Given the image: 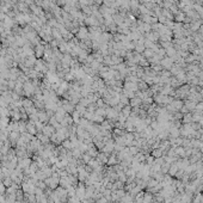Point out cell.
Instances as JSON below:
<instances>
[{"label":"cell","instance_id":"19","mask_svg":"<svg viewBox=\"0 0 203 203\" xmlns=\"http://www.w3.org/2000/svg\"><path fill=\"white\" fill-rule=\"evenodd\" d=\"M91 159H92V157H91L89 153H82V155H81V160L84 161V164H87Z\"/></svg>","mask_w":203,"mask_h":203},{"label":"cell","instance_id":"5","mask_svg":"<svg viewBox=\"0 0 203 203\" xmlns=\"http://www.w3.org/2000/svg\"><path fill=\"white\" fill-rule=\"evenodd\" d=\"M33 160L30 158H23V159H18V166L22 168V170H25L29 166L31 165Z\"/></svg>","mask_w":203,"mask_h":203},{"label":"cell","instance_id":"20","mask_svg":"<svg viewBox=\"0 0 203 203\" xmlns=\"http://www.w3.org/2000/svg\"><path fill=\"white\" fill-rule=\"evenodd\" d=\"M140 103H141V99H140V98H135V97H134V98H131V99H130V103H129V104H130V106L136 108Z\"/></svg>","mask_w":203,"mask_h":203},{"label":"cell","instance_id":"8","mask_svg":"<svg viewBox=\"0 0 203 203\" xmlns=\"http://www.w3.org/2000/svg\"><path fill=\"white\" fill-rule=\"evenodd\" d=\"M36 137L40 140V142L43 144V146L50 142V137H49V136H47V135H44L42 131H38V133L36 134Z\"/></svg>","mask_w":203,"mask_h":203},{"label":"cell","instance_id":"11","mask_svg":"<svg viewBox=\"0 0 203 203\" xmlns=\"http://www.w3.org/2000/svg\"><path fill=\"white\" fill-rule=\"evenodd\" d=\"M44 51H46L44 46H42L41 43L36 46V48H35V53H36V56H37V57H42V55L44 54Z\"/></svg>","mask_w":203,"mask_h":203},{"label":"cell","instance_id":"12","mask_svg":"<svg viewBox=\"0 0 203 203\" xmlns=\"http://www.w3.org/2000/svg\"><path fill=\"white\" fill-rule=\"evenodd\" d=\"M86 110H87V108H86V106H84V105H81L80 103H78V104L75 105V111H78V112L81 115V117L84 116V113L86 112Z\"/></svg>","mask_w":203,"mask_h":203},{"label":"cell","instance_id":"21","mask_svg":"<svg viewBox=\"0 0 203 203\" xmlns=\"http://www.w3.org/2000/svg\"><path fill=\"white\" fill-rule=\"evenodd\" d=\"M152 155L157 159V158H161L163 157V151L159 148V150H153L152 151Z\"/></svg>","mask_w":203,"mask_h":203},{"label":"cell","instance_id":"14","mask_svg":"<svg viewBox=\"0 0 203 203\" xmlns=\"http://www.w3.org/2000/svg\"><path fill=\"white\" fill-rule=\"evenodd\" d=\"M26 122H27V121H22V120L18 122V123H19L18 130H19V133H20V134L26 133Z\"/></svg>","mask_w":203,"mask_h":203},{"label":"cell","instance_id":"25","mask_svg":"<svg viewBox=\"0 0 203 203\" xmlns=\"http://www.w3.org/2000/svg\"><path fill=\"white\" fill-rule=\"evenodd\" d=\"M5 19H6V16H5V13L0 11V20H5Z\"/></svg>","mask_w":203,"mask_h":203},{"label":"cell","instance_id":"13","mask_svg":"<svg viewBox=\"0 0 203 203\" xmlns=\"http://www.w3.org/2000/svg\"><path fill=\"white\" fill-rule=\"evenodd\" d=\"M61 146H62L64 148H66L67 151H72V150H73V144H72L71 140H68V139H66V140L61 143Z\"/></svg>","mask_w":203,"mask_h":203},{"label":"cell","instance_id":"1","mask_svg":"<svg viewBox=\"0 0 203 203\" xmlns=\"http://www.w3.org/2000/svg\"><path fill=\"white\" fill-rule=\"evenodd\" d=\"M75 196H77L80 201H82V199L86 198V185H85L82 182H79V183H78V185H77V188H75Z\"/></svg>","mask_w":203,"mask_h":203},{"label":"cell","instance_id":"24","mask_svg":"<svg viewBox=\"0 0 203 203\" xmlns=\"http://www.w3.org/2000/svg\"><path fill=\"white\" fill-rule=\"evenodd\" d=\"M202 202V196L201 195H196L194 198V203H201Z\"/></svg>","mask_w":203,"mask_h":203},{"label":"cell","instance_id":"17","mask_svg":"<svg viewBox=\"0 0 203 203\" xmlns=\"http://www.w3.org/2000/svg\"><path fill=\"white\" fill-rule=\"evenodd\" d=\"M104 120H105L104 116H100V115H96V113H95V115H93V118H92V122H93V123H99V124H100Z\"/></svg>","mask_w":203,"mask_h":203},{"label":"cell","instance_id":"3","mask_svg":"<svg viewBox=\"0 0 203 203\" xmlns=\"http://www.w3.org/2000/svg\"><path fill=\"white\" fill-rule=\"evenodd\" d=\"M19 137H20V133L19 131H10L9 133V141H10L12 147L17 146V142H18Z\"/></svg>","mask_w":203,"mask_h":203},{"label":"cell","instance_id":"9","mask_svg":"<svg viewBox=\"0 0 203 203\" xmlns=\"http://www.w3.org/2000/svg\"><path fill=\"white\" fill-rule=\"evenodd\" d=\"M108 158H109V155H108V154H105L104 152H100V153H98V155L96 157L97 161H98L100 165H105V164L108 163Z\"/></svg>","mask_w":203,"mask_h":203},{"label":"cell","instance_id":"10","mask_svg":"<svg viewBox=\"0 0 203 203\" xmlns=\"http://www.w3.org/2000/svg\"><path fill=\"white\" fill-rule=\"evenodd\" d=\"M22 106L24 109H27V108H31L34 106V100L31 98H23L22 99Z\"/></svg>","mask_w":203,"mask_h":203},{"label":"cell","instance_id":"29","mask_svg":"<svg viewBox=\"0 0 203 203\" xmlns=\"http://www.w3.org/2000/svg\"><path fill=\"white\" fill-rule=\"evenodd\" d=\"M154 203H163V202H158V201H155V202H154Z\"/></svg>","mask_w":203,"mask_h":203},{"label":"cell","instance_id":"16","mask_svg":"<svg viewBox=\"0 0 203 203\" xmlns=\"http://www.w3.org/2000/svg\"><path fill=\"white\" fill-rule=\"evenodd\" d=\"M143 198H144V192H143V191H140L137 195H135L134 201H135L136 203H142V202H143Z\"/></svg>","mask_w":203,"mask_h":203},{"label":"cell","instance_id":"23","mask_svg":"<svg viewBox=\"0 0 203 203\" xmlns=\"http://www.w3.org/2000/svg\"><path fill=\"white\" fill-rule=\"evenodd\" d=\"M96 203H109V201L106 199V197H104V196H102L100 198H98V199L96 201Z\"/></svg>","mask_w":203,"mask_h":203},{"label":"cell","instance_id":"26","mask_svg":"<svg viewBox=\"0 0 203 203\" xmlns=\"http://www.w3.org/2000/svg\"><path fill=\"white\" fill-rule=\"evenodd\" d=\"M4 178H5V177H4V175H3V172H1V167H0V182H3Z\"/></svg>","mask_w":203,"mask_h":203},{"label":"cell","instance_id":"27","mask_svg":"<svg viewBox=\"0 0 203 203\" xmlns=\"http://www.w3.org/2000/svg\"><path fill=\"white\" fill-rule=\"evenodd\" d=\"M3 158H4V154H3L1 152H0V161H1V160H3Z\"/></svg>","mask_w":203,"mask_h":203},{"label":"cell","instance_id":"18","mask_svg":"<svg viewBox=\"0 0 203 203\" xmlns=\"http://www.w3.org/2000/svg\"><path fill=\"white\" fill-rule=\"evenodd\" d=\"M3 183H4V185H5L6 188H10V186L13 184V181H12L11 177H5V178L3 179Z\"/></svg>","mask_w":203,"mask_h":203},{"label":"cell","instance_id":"28","mask_svg":"<svg viewBox=\"0 0 203 203\" xmlns=\"http://www.w3.org/2000/svg\"><path fill=\"white\" fill-rule=\"evenodd\" d=\"M3 144H4V141H3L1 139H0V148H1V146H3Z\"/></svg>","mask_w":203,"mask_h":203},{"label":"cell","instance_id":"6","mask_svg":"<svg viewBox=\"0 0 203 203\" xmlns=\"http://www.w3.org/2000/svg\"><path fill=\"white\" fill-rule=\"evenodd\" d=\"M42 133L44 134V135H47V136H51V135H54L55 133H56V129L53 127V126H50V124H44V127H43V129H42Z\"/></svg>","mask_w":203,"mask_h":203},{"label":"cell","instance_id":"22","mask_svg":"<svg viewBox=\"0 0 203 203\" xmlns=\"http://www.w3.org/2000/svg\"><path fill=\"white\" fill-rule=\"evenodd\" d=\"M6 186L4 185V183L3 182H0V194H1V195H4V194H6Z\"/></svg>","mask_w":203,"mask_h":203},{"label":"cell","instance_id":"15","mask_svg":"<svg viewBox=\"0 0 203 203\" xmlns=\"http://www.w3.org/2000/svg\"><path fill=\"white\" fill-rule=\"evenodd\" d=\"M121 112H122L123 116H126V117L128 118L129 116H130V113H131V108H130V105H124Z\"/></svg>","mask_w":203,"mask_h":203},{"label":"cell","instance_id":"30","mask_svg":"<svg viewBox=\"0 0 203 203\" xmlns=\"http://www.w3.org/2000/svg\"><path fill=\"white\" fill-rule=\"evenodd\" d=\"M0 167H1V164H0Z\"/></svg>","mask_w":203,"mask_h":203},{"label":"cell","instance_id":"4","mask_svg":"<svg viewBox=\"0 0 203 203\" xmlns=\"http://www.w3.org/2000/svg\"><path fill=\"white\" fill-rule=\"evenodd\" d=\"M37 117H38V121L42 122V123H44V124H47L49 122V118H50L49 116H48V113H47V111H46V109L37 111Z\"/></svg>","mask_w":203,"mask_h":203},{"label":"cell","instance_id":"2","mask_svg":"<svg viewBox=\"0 0 203 203\" xmlns=\"http://www.w3.org/2000/svg\"><path fill=\"white\" fill-rule=\"evenodd\" d=\"M61 108L66 111V113H69V115H72L73 111L75 110V105L72 102L67 100V99H62L61 100Z\"/></svg>","mask_w":203,"mask_h":203},{"label":"cell","instance_id":"7","mask_svg":"<svg viewBox=\"0 0 203 203\" xmlns=\"http://www.w3.org/2000/svg\"><path fill=\"white\" fill-rule=\"evenodd\" d=\"M26 133L31 134V135H36L37 134V128H36L34 122H31V121L26 122Z\"/></svg>","mask_w":203,"mask_h":203}]
</instances>
